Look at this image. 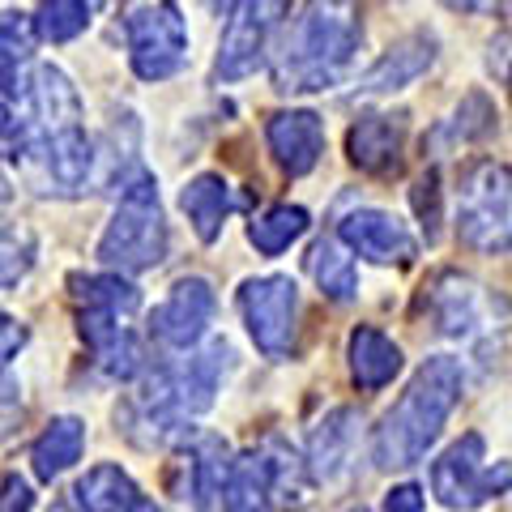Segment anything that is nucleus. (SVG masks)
I'll return each instance as SVG.
<instances>
[{"instance_id": "30", "label": "nucleus", "mask_w": 512, "mask_h": 512, "mask_svg": "<svg viewBox=\"0 0 512 512\" xmlns=\"http://www.w3.org/2000/svg\"><path fill=\"white\" fill-rule=\"evenodd\" d=\"M99 367L111 380H133V376L146 372V350H141V342L124 329L107 350H99Z\"/></svg>"}, {"instance_id": "28", "label": "nucleus", "mask_w": 512, "mask_h": 512, "mask_svg": "<svg viewBox=\"0 0 512 512\" xmlns=\"http://www.w3.org/2000/svg\"><path fill=\"white\" fill-rule=\"evenodd\" d=\"M94 18V5L86 0H52V5L35 9V35L43 43H69L77 39Z\"/></svg>"}, {"instance_id": "37", "label": "nucleus", "mask_w": 512, "mask_h": 512, "mask_svg": "<svg viewBox=\"0 0 512 512\" xmlns=\"http://www.w3.org/2000/svg\"><path fill=\"white\" fill-rule=\"evenodd\" d=\"M0 197H5V171H0Z\"/></svg>"}, {"instance_id": "18", "label": "nucleus", "mask_w": 512, "mask_h": 512, "mask_svg": "<svg viewBox=\"0 0 512 512\" xmlns=\"http://www.w3.org/2000/svg\"><path fill=\"white\" fill-rule=\"evenodd\" d=\"M73 495L86 512H158V504L146 500L133 478H128L120 466H111V461L90 466L82 478H77Z\"/></svg>"}, {"instance_id": "19", "label": "nucleus", "mask_w": 512, "mask_h": 512, "mask_svg": "<svg viewBox=\"0 0 512 512\" xmlns=\"http://www.w3.org/2000/svg\"><path fill=\"white\" fill-rule=\"evenodd\" d=\"M346 355H350V376L363 393H376L384 389L397 372H402V346H397L389 333H380L372 325H359L346 342Z\"/></svg>"}, {"instance_id": "7", "label": "nucleus", "mask_w": 512, "mask_h": 512, "mask_svg": "<svg viewBox=\"0 0 512 512\" xmlns=\"http://www.w3.org/2000/svg\"><path fill=\"white\" fill-rule=\"evenodd\" d=\"M431 316L448 338H483L508 325V303L466 274H440L431 286Z\"/></svg>"}, {"instance_id": "31", "label": "nucleus", "mask_w": 512, "mask_h": 512, "mask_svg": "<svg viewBox=\"0 0 512 512\" xmlns=\"http://www.w3.org/2000/svg\"><path fill=\"white\" fill-rule=\"evenodd\" d=\"M77 329H82V338L86 346L99 355V350H107L111 342L120 338V316H111V312H99V308H82V316H77Z\"/></svg>"}, {"instance_id": "15", "label": "nucleus", "mask_w": 512, "mask_h": 512, "mask_svg": "<svg viewBox=\"0 0 512 512\" xmlns=\"http://www.w3.org/2000/svg\"><path fill=\"white\" fill-rule=\"evenodd\" d=\"M359 410L350 406H338L329 410L325 419L312 427V440H308V466H312V478L316 483H338L346 478L350 461H355V448H359Z\"/></svg>"}, {"instance_id": "35", "label": "nucleus", "mask_w": 512, "mask_h": 512, "mask_svg": "<svg viewBox=\"0 0 512 512\" xmlns=\"http://www.w3.org/2000/svg\"><path fill=\"white\" fill-rule=\"evenodd\" d=\"M22 346H26V325H18V320H9V316H0V363H9Z\"/></svg>"}, {"instance_id": "33", "label": "nucleus", "mask_w": 512, "mask_h": 512, "mask_svg": "<svg viewBox=\"0 0 512 512\" xmlns=\"http://www.w3.org/2000/svg\"><path fill=\"white\" fill-rule=\"evenodd\" d=\"M0 504H5V512H30V508H35V495H30L26 478L9 474L5 483H0Z\"/></svg>"}, {"instance_id": "20", "label": "nucleus", "mask_w": 512, "mask_h": 512, "mask_svg": "<svg viewBox=\"0 0 512 512\" xmlns=\"http://www.w3.org/2000/svg\"><path fill=\"white\" fill-rule=\"evenodd\" d=\"M30 94H35V107H39L43 137L82 128V94H77V86L64 77V69H56V64H39L35 69V90Z\"/></svg>"}, {"instance_id": "4", "label": "nucleus", "mask_w": 512, "mask_h": 512, "mask_svg": "<svg viewBox=\"0 0 512 512\" xmlns=\"http://www.w3.org/2000/svg\"><path fill=\"white\" fill-rule=\"evenodd\" d=\"M457 235L487 256L512 252V167L474 163L457 188Z\"/></svg>"}, {"instance_id": "39", "label": "nucleus", "mask_w": 512, "mask_h": 512, "mask_svg": "<svg viewBox=\"0 0 512 512\" xmlns=\"http://www.w3.org/2000/svg\"><path fill=\"white\" fill-rule=\"evenodd\" d=\"M508 86H512V77H508Z\"/></svg>"}, {"instance_id": "12", "label": "nucleus", "mask_w": 512, "mask_h": 512, "mask_svg": "<svg viewBox=\"0 0 512 512\" xmlns=\"http://www.w3.org/2000/svg\"><path fill=\"white\" fill-rule=\"evenodd\" d=\"M278 5H235V18L222 30L218 43V82H239V77H252L265 60V39H269V18Z\"/></svg>"}, {"instance_id": "25", "label": "nucleus", "mask_w": 512, "mask_h": 512, "mask_svg": "<svg viewBox=\"0 0 512 512\" xmlns=\"http://www.w3.org/2000/svg\"><path fill=\"white\" fill-rule=\"evenodd\" d=\"M308 227H312L308 210H299V205H269L265 214L252 218L248 244H252L256 252H265V256H282Z\"/></svg>"}, {"instance_id": "34", "label": "nucleus", "mask_w": 512, "mask_h": 512, "mask_svg": "<svg viewBox=\"0 0 512 512\" xmlns=\"http://www.w3.org/2000/svg\"><path fill=\"white\" fill-rule=\"evenodd\" d=\"M423 491L414 487V483H402V487H393L389 495H384V512H423Z\"/></svg>"}, {"instance_id": "22", "label": "nucleus", "mask_w": 512, "mask_h": 512, "mask_svg": "<svg viewBox=\"0 0 512 512\" xmlns=\"http://www.w3.org/2000/svg\"><path fill=\"white\" fill-rule=\"evenodd\" d=\"M82 448H86V423L73 419V414H60V419L47 423L39 431V440L30 444V466H35L43 483H52V478H60L69 466H77Z\"/></svg>"}, {"instance_id": "11", "label": "nucleus", "mask_w": 512, "mask_h": 512, "mask_svg": "<svg viewBox=\"0 0 512 512\" xmlns=\"http://www.w3.org/2000/svg\"><path fill=\"white\" fill-rule=\"evenodd\" d=\"M483 436L478 431H466L457 444L444 448V457L431 466V491H436V500L444 508H474L487 500V487H483Z\"/></svg>"}, {"instance_id": "8", "label": "nucleus", "mask_w": 512, "mask_h": 512, "mask_svg": "<svg viewBox=\"0 0 512 512\" xmlns=\"http://www.w3.org/2000/svg\"><path fill=\"white\" fill-rule=\"evenodd\" d=\"M235 474V461H231V448L222 436H192V444L175 457L171 466V491L180 508L188 512H214V504L222 500Z\"/></svg>"}, {"instance_id": "14", "label": "nucleus", "mask_w": 512, "mask_h": 512, "mask_svg": "<svg viewBox=\"0 0 512 512\" xmlns=\"http://www.w3.org/2000/svg\"><path fill=\"white\" fill-rule=\"evenodd\" d=\"M265 141L282 171L308 175L325 154V124H320L316 111H274L265 120Z\"/></svg>"}, {"instance_id": "16", "label": "nucleus", "mask_w": 512, "mask_h": 512, "mask_svg": "<svg viewBox=\"0 0 512 512\" xmlns=\"http://www.w3.org/2000/svg\"><path fill=\"white\" fill-rule=\"evenodd\" d=\"M252 461H256V470H261V483H265V491H269V500L274 504L295 508V512L312 504V491H316L312 466L286 440H278V436L265 440L252 453Z\"/></svg>"}, {"instance_id": "17", "label": "nucleus", "mask_w": 512, "mask_h": 512, "mask_svg": "<svg viewBox=\"0 0 512 512\" xmlns=\"http://www.w3.org/2000/svg\"><path fill=\"white\" fill-rule=\"evenodd\" d=\"M436 64V35L427 30H414V35L397 39L389 52H384L372 69L359 77V94H393V90H406L414 86L419 77Z\"/></svg>"}, {"instance_id": "2", "label": "nucleus", "mask_w": 512, "mask_h": 512, "mask_svg": "<svg viewBox=\"0 0 512 512\" xmlns=\"http://www.w3.org/2000/svg\"><path fill=\"white\" fill-rule=\"evenodd\" d=\"M359 39H363V30L350 9L342 5L303 9L274 64V86L282 94L329 90L350 69V60L359 52Z\"/></svg>"}, {"instance_id": "29", "label": "nucleus", "mask_w": 512, "mask_h": 512, "mask_svg": "<svg viewBox=\"0 0 512 512\" xmlns=\"http://www.w3.org/2000/svg\"><path fill=\"white\" fill-rule=\"evenodd\" d=\"M222 512H274V500H269L261 470H256L252 457L235 461V474H231L227 491H222Z\"/></svg>"}, {"instance_id": "1", "label": "nucleus", "mask_w": 512, "mask_h": 512, "mask_svg": "<svg viewBox=\"0 0 512 512\" xmlns=\"http://www.w3.org/2000/svg\"><path fill=\"white\" fill-rule=\"evenodd\" d=\"M461 363L436 355L410 376L406 393L393 402V410L380 419L372 436V461L380 470H406L427 457V448L440 440L448 414L461 402Z\"/></svg>"}, {"instance_id": "32", "label": "nucleus", "mask_w": 512, "mask_h": 512, "mask_svg": "<svg viewBox=\"0 0 512 512\" xmlns=\"http://www.w3.org/2000/svg\"><path fill=\"white\" fill-rule=\"evenodd\" d=\"M410 201H414V214L423 218L427 239H436V235H440V180H436V171H427L423 180L414 184Z\"/></svg>"}, {"instance_id": "21", "label": "nucleus", "mask_w": 512, "mask_h": 512, "mask_svg": "<svg viewBox=\"0 0 512 512\" xmlns=\"http://www.w3.org/2000/svg\"><path fill=\"white\" fill-rule=\"evenodd\" d=\"M180 210L188 214L201 244H214L222 235V222L231 214V184L218 171H201L197 180H188L180 188Z\"/></svg>"}, {"instance_id": "38", "label": "nucleus", "mask_w": 512, "mask_h": 512, "mask_svg": "<svg viewBox=\"0 0 512 512\" xmlns=\"http://www.w3.org/2000/svg\"><path fill=\"white\" fill-rule=\"evenodd\" d=\"M346 512H372V508H363V504H359V508H346Z\"/></svg>"}, {"instance_id": "3", "label": "nucleus", "mask_w": 512, "mask_h": 512, "mask_svg": "<svg viewBox=\"0 0 512 512\" xmlns=\"http://www.w3.org/2000/svg\"><path fill=\"white\" fill-rule=\"evenodd\" d=\"M171 235L163 222V205H158V184L150 171H133L120 180V201L111 214L107 231L99 239V261L116 274H141L167 261Z\"/></svg>"}, {"instance_id": "9", "label": "nucleus", "mask_w": 512, "mask_h": 512, "mask_svg": "<svg viewBox=\"0 0 512 512\" xmlns=\"http://www.w3.org/2000/svg\"><path fill=\"white\" fill-rule=\"evenodd\" d=\"M214 308H218V299H214L210 282L197 278V274L180 278L167 291V299L150 312V333L167 350H192L205 338V329H210Z\"/></svg>"}, {"instance_id": "10", "label": "nucleus", "mask_w": 512, "mask_h": 512, "mask_svg": "<svg viewBox=\"0 0 512 512\" xmlns=\"http://www.w3.org/2000/svg\"><path fill=\"white\" fill-rule=\"evenodd\" d=\"M338 239L372 265H410L419 256V239L410 235V227L397 214H384V210L346 214L338 227Z\"/></svg>"}, {"instance_id": "24", "label": "nucleus", "mask_w": 512, "mask_h": 512, "mask_svg": "<svg viewBox=\"0 0 512 512\" xmlns=\"http://www.w3.org/2000/svg\"><path fill=\"white\" fill-rule=\"evenodd\" d=\"M308 269L320 286V295H329L333 303H346L359 295V269H355V256L342 248V239H320L308 252Z\"/></svg>"}, {"instance_id": "36", "label": "nucleus", "mask_w": 512, "mask_h": 512, "mask_svg": "<svg viewBox=\"0 0 512 512\" xmlns=\"http://www.w3.org/2000/svg\"><path fill=\"white\" fill-rule=\"evenodd\" d=\"M47 512H77V504L73 500H52V508H47Z\"/></svg>"}, {"instance_id": "27", "label": "nucleus", "mask_w": 512, "mask_h": 512, "mask_svg": "<svg viewBox=\"0 0 512 512\" xmlns=\"http://www.w3.org/2000/svg\"><path fill=\"white\" fill-rule=\"evenodd\" d=\"M35 256H39V239L26 222H13V218H0V291L18 286L30 269H35Z\"/></svg>"}, {"instance_id": "26", "label": "nucleus", "mask_w": 512, "mask_h": 512, "mask_svg": "<svg viewBox=\"0 0 512 512\" xmlns=\"http://www.w3.org/2000/svg\"><path fill=\"white\" fill-rule=\"evenodd\" d=\"M73 295L86 303V308H99V312H111V316H128L141 308V291L133 282H124L120 274H73L69 278Z\"/></svg>"}, {"instance_id": "13", "label": "nucleus", "mask_w": 512, "mask_h": 512, "mask_svg": "<svg viewBox=\"0 0 512 512\" xmlns=\"http://www.w3.org/2000/svg\"><path fill=\"white\" fill-rule=\"evenodd\" d=\"M402 146H406V116H384V111H372V116H359L346 133V154L359 171L372 175H389L402 167Z\"/></svg>"}, {"instance_id": "23", "label": "nucleus", "mask_w": 512, "mask_h": 512, "mask_svg": "<svg viewBox=\"0 0 512 512\" xmlns=\"http://www.w3.org/2000/svg\"><path fill=\"white\" fill-rule=\"evenodd\" d=\"M35 18L26 13H5L0 18V90L9 99L26 94V69L35 60Z\"/></svg>"}, {"instance_id": "5", "label": "nucleus", "mask_w": 512, "mask_h": 512, "mask_svg": "<svg viewBox=\"0 0 512 512\" xmlns=\"http://www.w3.org/2000/svg\"><path fill=\"white\" fill-rule=\"evenodd\" d=\"M239 316L248 338L265 359H286L295 350V320H299V286L291 274H265L239 286Z\"/></svg>"}, {"instance_id": "6", "label": "nucleus", "mask_w": 512, "mask_h": 512, "mask_svg": "<svg viewBox=\"0 0 512 512\" xmlns=\"http://www.w3.org/2000/svg\"><path fill=\"white\" fill-rule=\"evenodd\" d=\"M128 56L141 82H167L188 60V26L175 5H137L124 18Z\"/></svg>"}]
</instances>
